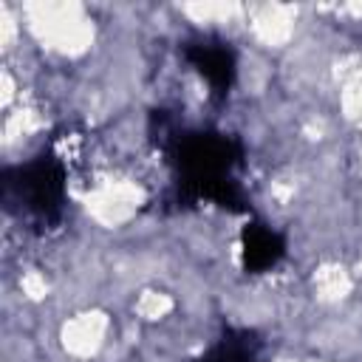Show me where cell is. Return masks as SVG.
Instances as JSON below:
<instances>
[{
	"label": "cell",
	"instance_id": "6da1fadb",
	"mask_svg": "<svg viewBox=\"0 0 362 362\" xmlns=\"http://www.w3.org/2000/svg\"><path fill=\"white\" fill-rule=\"evenodd\" d=\"M175 170V184L189 201H212L229 212H246V195L235 178L243 144L221 130H178L161 141Z\"/></svg>",
	"mask_w": 362,
	"mask_h": 362
},
{
	"label": "cell",
	"instance_id": "7a4b0ae2",
	"mask_svg": "<svg viewBox=\"0 0 362 362\" xmlns=\"http://www.w3.org/2000/svg\"><path fill=\"white\" fill-rule=\"evenodd\" d=\"M3 204L8 212L54 223L65 204V167L54 153H40L3 173Z\"/></svg>",
	"mask_w": 362,
	"mask_h": 362
},
{
	"label": "cell",
	"instance_id": "3957f363",
	"mask_svg": "<svg viewBox=\"0 0 362 362\" xmlns=\"http://www.w3.org/2000/svg\"><path fill=\"white\" fill-rule=\"evenodd\" d=\"M184 59L206 79L215 99H223L238 76V54L235 48L221 37H195L184 42Z\"/></svg>",
	"mask_w": 362,
	"mask_h": 362
},
{
	"label": "cell",
	"instance_id": "277c9868",
	"mask_svg": "<svg viewBox=\"0 0 362 362\" xmlns=\"http://www.w3.org/2000/svg\"><path fill=\"white\" fill-rule=\"evenodd\" d=\"M286 257V238L263 221H246L240 229V263L246 274H263Z\"/></svg>",
	"mask_w": 362,
	"mask_h": 362
},
{
	"label": "cell",
	"instance_id": "5b68a950",
	"mask_svg": "<svg viewBox=\"0 0 362 362\" xmlns=\"http://www.w3.org/2000/svg\"><path fill=\"white\" fill-rule=\"evenodd\" d=\"M257 356L260 337L249 328H229L192 362H257Z\"/></svg>",
	"mask_w": 362,
	"mask_h": 362
}]
</instances>
